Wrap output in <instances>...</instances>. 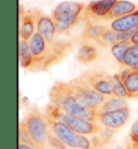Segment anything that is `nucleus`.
<instances>
[{
  "instance_id": "nucleus-1",
  "label": "nucleus",
  "mask_w": 138,
  "mask_h": 149,
  "mask_svg": "<svg viewBox=\"0 0 138 149\" xmlns=\"http://www.w3.org/2000/svg\"><path fill=\"white\" fill-rule=\"evenodd\" d=\"M30 50L34 56L31 71H45L57 65L72 51V43L56 39L49 42L39 33H35L29 39Z\"/></svg>"
},
{
  "instance_id": "nucleus-2",
  "label": "nucleus",
  "mask_w": 138,
  "mask_h": 149,
  "mask_svg": "<svg viewBox=\"0 0 138 149\" xmlns=\"http://www.w3.org/2000/svg\"><path fill=\"white\" fill-rule=\"evenodd\" d=\"M49 98H50V104L55 106L60 111L72 117L95 122L97 110L87 109L79 103L71 90L69 82H55L50 90Z\"/></svg>"
},
{
  "instance_id": "nucleus-3",
  "label": "nucleus",
  "mask_w": 138,
  "mask_h": 149,
  "mask_svg": "<svg viewBox=\"0 0 138 149\" xmlns=\"http://www.w3.org/2000/svg\"><path fill=\"white\" fill-rule=\"evenodd\" d=\"M33 143L39 149L48 148V139L51 133L48 117L44 111L34 108L21 121Z\"/></svg>"
},
{
  "instance_id": "nucleus-4",
  "label": "nucleus",
  "mask_w": 138,
  "mask_h": 149,
  "mask_svg": "<svg viewBox=\"0 0 138 149\" xmlns=\"http://www.w3.org/2000/svg\"><path fill=\"white\" fill-rule=\"evenodd\" d=\"M44 113L50 118L64 123L66 127H68L72 131H75L76 133L85 135V136H93V135L98 134L103 129V127L97 124L96 122H92L89 120L72 117V116H69L65 112L60 111V109L56 108L52 104H49L45 107Z\"/></svg>"
},
{
  "instance_id": "nucleus-5",
  "label": "nucleus",
  "mask_w": 138,
  "mask_h": 149,
  "mask_svg": "<svg viewBox=\"0 0 138 149\" xmlns=\"http://www.w3.org/2000/svg\"><path fill=\"white\" fill-rule=\"evenodd\" d=\"M69 84L79 103L91 110H97L108 98V96L95 91L81 76L70 80Z\"/></svg>"
},
{
  "instance_id": "nucleus-6",
  "label": "nucleus",
  "mask_w": 138,
  "mask_h": 149,
  "mask_svg": "<svg viewBox=\"0 0 138 149\" xmlns=\"http://www.w3.org/2000/svg\"><path fill=\"white\" fill-rule=\"evenodd\" d=\"M48 120L51 132L60 138L69 149H93L91 139L87 136L76 133L64 123L50 117H48Z\"/></svg>"
},
{
  "instance_id": "nucleus-7",
  "label": "nucleus",
  "mask_w": 138,
  "mask_h": 149,
  "mask_svg": "<svg viewBox=\"0 0 138 149\" xmlns=\"http://www.w3.org/2000/svg\"><path fill=\"white\" fill-rule=\"evenodd\" d=\"M131 116L130 107L119 109L116 111H98L97 110L95 122L101 127L117 131L123 127Z\"/></svg>"
},
{
  "instance_id": "nucleus-8",
  "label": "nucleus",
  "mask_w": 138,
  "mask_h": 149,
  "mask_svg": "<svg viewBox=\"0 0 138 149\" xmlns=\"http://www.w3.org/2000/svg\"><path fill=\"white\" fill-rule=\"evenodd\" d=\"M84 80H85L95 91L98 93L103 94L105 96H112L113 95V90H112L111 83V74H108L103 71H95L89 70L80 74Z\"/></svg>"
},
{
  "instance_id": "nucleus-9",
  "label": "nucleus",
  "mask_w": 138,
  "mask_h": 149,
  "mask_svg": "<svg viewBox=\"0 0 138 149\" xmlns=\"http://www.w3.org/2000/svg\"><path fill=\"white\" fill-rule=\"evenodd\" d=\"M33 13L36 19V31L49 42L55 41L58 34L52 16H48L39 10H33Z\"/></svg>"
},
{
  "instance_id": "nucleus-10",
  "label": "nucleus",
  "mask_w": 138,
  "mask_h": 149,
  "mask_svg": "<svg viewBox=\"0 0 138 149\" xmlns=\"http://www.w3.org/2000/svg\"><path fill=\"white\" fill-rule=\"evenodd\" d=\"M117 0H96L92 1L85 8V16L89 21L106 19Z\"/></svg>"
},
{
  "instance_id": "nucleus-11",
  "label": "nucleus",
  "mask_w": 138,
  "mask_h": 149,
  "mask_svg": "<svg viewBox=\"0 0 138 149\" xmlns=\"http://www.w3.org/2000/svg\"><path fill=\"white\" fill-rule=\"evenodd\" d=\"M36 19H35L33 10L24 11L23 7H19V38L29 41L33 35L36 33Z\"/></svg>"
},
{
  "instance_id": "nucleus-12",
  "label": "nucleus",
  "mask_w": 138,
  "mask_h": 149,
  "mask_svg": "<svg viewBox=\"0 0 138 149\" xmlns=\"http://www.w3.org/2000/svg\"><path fill=\"white\" fill-rule=\"evenodd\" d=\"M118 74L126 89L128 97L130 98L138 97V69L126 68Z\"/></svg>"
},
{
  "instance_id": "nucleus-13",
  "label": "nucleus",
  "mask_w": 138,
  "mask_h": 149,
  "mask_svg": "<svg viewBox=\"0 0 138 149\" xmlns=\"http://www.w3.org/2000/svg\"><path fill=\"white\" fill-rule=\"evenodd\" d=\"M109 27L118 33H127L138 29V10L110 23Z\"/></svg>"
},
{
  "instance_id": "nucleus-14",
  "label": "nucleus",
  "mask_w": 138,
  "mask_h": 149,
  "mask_svg": "<svg viewBox=\"0 0 138 149\" xmlns=\"http://www.w3.org/2000/svg\"><path fill=\"white\" fill-rule=\"evenodd\" d=\"M86 6L82 2H76V1H64L56 6L52 16L56 15H76L81 16L82 12L85 10Z\"/></svg>"
},
{
  "instance_id": "nucleus-15",
  "label": "nucleus",
  "mask_w": 138,
  "mask_h": 149,
  "mask_svg": "<svg viewBox=\"0 0 138 149\" xmlns=\"http://www.w3.org/2000/svg\"><path fill=\"white\" fill-rule=\"evenodd\" d=\"M137 6L131 1H126V0H117L114 6L112 7L111 11L109 12L107 15L106 19H112L114 21L117 19L123 17L125 15H128L133 13V12L137 11Z\"/></svg>"
},
{
  "instance_id": "nucleus-16",
  "label": "nucleus",
  "mask_w": 138,
  "mask_h": 149,
  "mask_svg": "<svg viewBox=\"0 0 138 149\" xmlns=\"http://www.w3.org/2000/svg\"><path fill=\"white\" fill-rule=\"evenodd\" d=\"M98 50L93 45H90L87 42H83L79 47L78 52L76 54V58L80 64L82 65H89L93 63L98 58Z\"/></svg>"
},
{
  "instance_id": "nucleus-17",
  "label": "nucleus",
  "mask_w": 138,
  "mask_h": 149,
  "mask_svg": "<svg viewBox=\"0 0 138 149\" xmlns=\"http://www.w3.org/2000/svg\"><path fill=\"white\" fill-rule=\"evenodd\" d=\"M19 66L24 69H30L34 63V56L30 50L29 41L19 39Z\"/></svg>"
},
{
  "instance_id": "nucleus-18",
  "label": "nucleus",
  "mask_w": 138,
  "mask_h": 149,
  "mask_svg": "<svg viewBox=\"0 0 138 149\" xmlns=\"http://www.w3.org/2000/svg\"><path fill=\"white\" fill-rule=\"evenodd\" d=\"M108 28V26H104V25H97L93 21H89L87 19V24H86L85 28L82 33V39L84 41L89 40H96L105 30Z\"/></svg>"
},
{
  "instance_id": "nucleus-19",
  "label": "nucleus",
  "mask_w": 138,
  "mask_h": 149,
  "mask_svg": "<svg viewBox=\"0 0 138 149\" xmlns=\"http://www.w3.org/2000/svg\"><path fill=\"white\" fill-rule=\"evenodd\" d=\"M125 107H128V103H127L126 98L110 96L97 110L98 111H116V110L125 108Z\"/></svg>"
},
{
  "instance_id": "nucleus-20",
  "label": "nucleus",
  "mask_w": 138,
  "mask_h": 149,
  "mask_svg": "<svg viewBox=\"0 0 138 149\" xmlns=\"http://www.w3.org/2000/svg\"><path fill=\"white\" fill-rule=\"evenodd\" d=\"M131 45L132 43L130 41H120L110 48V51H111L113 57L116 58V61L121 66H124V57H125V54H126L127 50Z\"/></svg>"
},
{
  "instance_id": "nucleus-21",
  "label": "nucleus",
  "mask_w": 138,
  "mask_h": 149,
  "mask_svg": "<svg viewBox=\"0 0 138 149\" xmlns=\"http://www.w3.org/2000/svg\"><path fill=\"white\" fill-rule=\"evenodd\" d=\"M124 66L131 69H138V45H132L124 57Z\"/></svg>"
},
{
  "instance_id": "nucleus-22",
  "label": "nucleus",
  "mask_w": 138,
  "mask_h": 149,
  "mask_svg": "<svg viewBox=\"0 0 138 149\" xmlns=\"http://www.w3.org/2000/svg\"><path fill=\"white\" fill-rule=\"evenodd\" d=\"M111 83H112V90H113V95L112 96L121 97V98H127L128 97L126 89L124 86L123 82L121 81L119 74H117L114 76H112Z\"/></svg>"
},
{
  "instance_id": "nucleus-23",
  "label": "nucleus",
  "mask_w": 138,
  "mask_h": 149,
  "mask_svg": "<svg viewBox=\"0 0 138 149\" xmlns=\"http://www.w3.org/2000/svg\"><path fill=\"white\" fill-rule=\"evenodd\" d=\"M48 148H53V149H69L67 146L65 145L60 138L57 137L55 134H53L52 132L50 133L48 139Z\"/></svg>"
},
{
  "instance_id": "nucleus-24",
  "label": "nucleus",
  "mask_w": 138,
  "mask_h": 149,
  "mask_svg": "<svg viewBox=\"0 0 138 149\" xmlns=\"http://www.w3.org/2000/svg\"><path fill=\"white\" fill-rule=\"evenodd\" d=\"M130 137H131V141L133 143H138V120H136L132 125Z\"/></svg>"
},
{
  "instance_id": "nucleus-25",
  "label": "nucleus",
  "mask_w": 138,
  "mask_h": 149,
  "mask_svg": "<svg viewBox=\"0 0 138 149\" xmlns=\"http://www.w3.org/2000/svg\"><path fill=\"white\" fill-rule=\"evenodd\" d=\"M130 42H131L132 45H138V29L135 30V33L133 34V36H132Z\"/></svg>"
},
{
  "instance_id": "nucleus-26",
  "label": "nucleus",
  "mask_w": 138,
  "mask_h": 149,
  "mask_svg": "<svg viewBox=\"0 0 138 149\" xmlns=\"http://www.w3.org/2000/svg\"><path fill=\"white\" fill-rule=\"evenodd\" d=\"M19 149H39L36 146L27 145V144H23V143H19Z\"/></svg>"
},
{
  "instance_id": "nucleus-27",
  "label": "nucleus",
  "mask_w": 138,
  "mask_h": 149,
  "mask_svg": "<svg viewBox=\"0 0 138 149\" xmlns=\"http://www.w3.org/2000/svg\"><path fill=\"white\" fill-rule=\"evenodd\" d=\"M131 149H138V143H133V142H132Z\"/></svg>"
},
{
  "instance_id": "nucleus-28",
  "label": "nucleus",
  "mask_w": 138,
  "mask_h": 149,
  "mask_svg": "<svg viewBox=\"0 0 138 149\" xmlns=\"http://www.w3.org/2000/svg\"><path fill=\"white\" fill-rule=\"evenodd\" d=\"M46 149H53V148H46Z\"/></svg>"
}]
</instances>
